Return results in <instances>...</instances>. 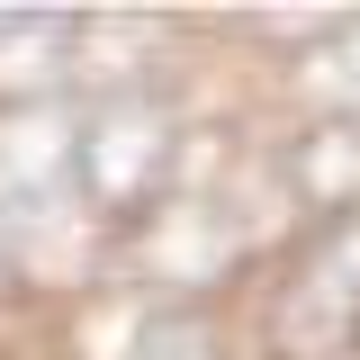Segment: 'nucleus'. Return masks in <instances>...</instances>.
<instances>
[{
    "label": "nucleus",
    "instance_id": "1",
    "mask_svg": "<svg viewBox=\"0 0 360 360\" xmlns=\"http://www.w3.org/2000/svg\"><path fill=\"white\" fill-rule=\"evenodd\" d=\"M0 279H9V243H0Z\"/></svg>",
    "mask_w": 360,
    "mask_h": 360
}]
</instances>
